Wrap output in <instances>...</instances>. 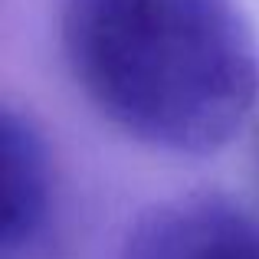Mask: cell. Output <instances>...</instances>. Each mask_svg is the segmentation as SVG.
I'll return each instance as SVG.
<instances>
[{
    "label": "cell",
    "instance_id": "cell-3",
    "mask_svg": "<svg viewBox=\"0 0 259 259\" xmlns=\"http://www.w3.org/2000/svg\"><path fill=\"white\" fill-rule=\"evenodd\" d=\"M50 151L30 115L4 108L0 118V243L30 249L50 223Z\"/></svg>",
    "mask_w": 259,
    "mask_h": 259
},
{
    "label": "cell",
    "instance_id": "cell-2",
    "mask_svg": "<svg viewBox=\"0 0 259 259\" xmlns=\"http://www.w3.org/2000/svg\"><path fill=\"white\" fill-rule=\"evenodd\" d=\"M118 259H259V220L223 194H184L135 220Z\"/></svg>",
    "mask_w": 259,
    "mask_h": 259
},
{
    "label": "cell",
    "instance_id": "cell-1",
    "mask_svg": "<svg viewBox=\"0 0 259 259\" xmlns=\"http://www.w3.org/2000/svg\"><path fill=\"white\" fill-rule=\"evenodd\" d=\"M63 53L89 105L164 154L223 151L259 102V43L236 0H63Z\"/></svg>",
    "mask_w": 259,
    "mask_h": 259
}]
</instances>
